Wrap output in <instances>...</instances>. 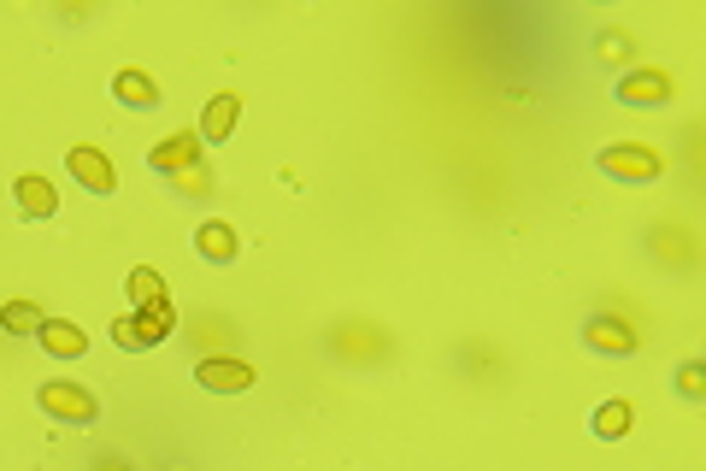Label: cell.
Returning a JSON list of instances; mask_svg holds the SVG:
<instances>
[{"label":"cell","instance_id":"1","mask_svg":"<svg viewBox=\"0 0 706 471\" xmlns=\"http://www.w3.org/2000/svg\"><path fill=\"white\" fill-rule=\"evenodd\" d=\"M41 412H48V419H60V424H95V395L83 389V383H41Z\"/></svg>","mask_w":706,"mask_h":471},{"label":"cell","instance_id":"2","mask_svg":"<svg viewBox=\"0 0 706 471\" xmlns=\"http://www.w3.org/2000/svg\"><path fill=\"white\" fill-rule=\"evenodd\" d=\"M600 171H607V177H618V183H654L666 165H659V153H654V148L618 141V148H600Z\"/></svg>","mask_w":706,"mask_h":471},{"label":"cell","instance_id":"3","mask_svg":"<svg viewBox=\"0 0 706 471\" xmlns=\"http://www.w3.org/2000/svg\"><path fill=\"white\" fill-rule=\"evenodd\" d=\"M65 165H71V177H77L89 195H112V189H119V171H112V160H107V153H95V148H71Z\"/></svg>","mask_w":706,"mask_h":471},{"label":"cell","instance_id":"4","mask_svg":"<svg viewBox=\"0 0 706 471\" xmlns=\"http://www.w3.org/2000/svg\"><path fill=\"white\" fill-rule=\"evenodd\" d=\"M195 383H200V389H212V395H241L253 383V365L248 360H200Z\"/></svg>","mask_w":706,"mask_h":471},{"label":"cell","instance_id":"5","mask_svg":"<svg viewBox=\"0 0 706 471\" xmlns=\"http://www.w3.org/2000/svg\"><path fill=\"white\" fill-rule=\"evenodd\" d=\"M12 195H18V212H24V219H53V212H60V189H53L41 171H24V177L12 183Z\"/></svg>","mask_w":706,"mask_h":471},{"label":"cell","instance_id":"6","mask_svg":"<svg viewBox=\"0 0 706 471\" xmlns=\"http://www.w3.org/2000/svg\"><path fill=\"white\" fill-rule=\"evenodd\" d=\"M618 101L624 107H666L671 101V77L666 71H630V77L618 83Z\"/></svg>","mask_w":706,"mask_h":471},{"label":"cell","instance_id":"7","mask_svg":"<svg viewBox=\"0 0 706 471\" xmlns=\"http://www.w3.org/2000/svg\"><path fill=\"white\" fill-rule=\"evenodd\" d=\"M589 348L595 354H612V360H624V354H636V331H630L624 319H607V312H600V319H589Z\"/></svg>","mask_w":706,"mask_h":471},{"label":"cell","instance_id":"8","mask_svg":"<svg viewBox=\"0 0 706 471\" xmlns=\"http://www.w3.org/2000/svg\"><path fill=\"white\" fill-rule=\"evenodd\" d=\"M148 165H153V171H165V177H177V171H189V165H200V136H189V131L165 136L160 148L148 153Z\"/></svg>","mask_w":706,"mask_h":471},{"label":"cell","instance_id":"9","mask_svg":"<svg viewBox=\"0 0 706 471\" xmlns=\"http://www.w3.org/2000/svg\"><path fill=\"white\" fill-rule=\"evenodd\" d=\"M36 342L53 354V360H83V348H89V336H83L71 319H48V324L36 331Z\"/></svg>","mask_w":706,"mask_h":471},{"label":"cell","instance_id":"10","mask_svg":"<svg viewBox=\"0 0 706 471\" xmlns=\"http://www.w3.org/2000/svg\"><path fill=\"white\" fill-rule=\"evenodd\" d=\"M236 119H241V95H212L207 112H200V141H230Z\"/></svg>","mask_w":706,"mask_h":471},{"label":"cell","instance_id":"11","mask_svg":"<svg viewBox=\"0 0 706 471\" xmlns=\"http://www.w3.org/2000/svg\"><path fill=\"white\" fill-rule=\"evenodd\" d=\"M171 331L160 319H148V312H129V319H119L112 324V342H119V348H153V342H165Z\"/></svg>","mask_w":706,"mask_h":471},{"label":"cell","instance_id":"12","mask_svg":"<svg viewBox=\"0 0 706 471\" xmlns=\"http://www.w3.org/2000/svg\"><path fill=\"white\" fill-rule=\"evenodd\" d=\"M112 95H119L124 107H160V83L148 77V71H119V83H112Z\"/></svg>","mask_w":706,"mask_h":471},{"label":"cell","instance_id":"13","mask_svg":"<svg viewBox=\"0 0 706 471\" xmlns=\"http://www.w3.org/2000/svg\"><path fill=\"white\" fill-rule=\"evenodd\" d=\"M195 248L207 253L212 265H230V260H236V231L212 219V224H200V231H195Z\"/></svg>","mask_w":706,"mask_h":471},{"label":"cell","instance_id":"14","mask_svg":"<svg viewBox=\"0 0 706 471\" xmlns=\"http://www.w3.org/2000/svg\"><path fill=\"white\" fill-rule=\"evenodd\" d=\"M124 289H129V301H136V312H153L165 301V283H160V271H153V265H136Z\"/></svg>","mask_w":706,"mask_h":471},{"label":"cell","instance_id":"15","mask_svg":"<svg viewBox=\"0 0 706 471\" xmlns=\"http://www.w3.org/2000/svg\"><path fill=\"white\" fill-rule=\"evenodd\" d=\"M41 324H48V312H41L36 301H7L0 307V331H12V336H36Z\"/></svg>","mask_w":706,"mask_h":471},{"label":"cell","instance_id":"16","mask_svg":"<svg viewBox=\"0 0 706 471\" xmlns=\"http://www.w3.org/2000/svg\"><path fill=\"white\" fill-rule=\"evenodd\" d=\"M624 431H630V401H600V407H595V436L618 442Z\"/></svg>","mask_w":706,"mask_h":471},{"label":"cell","instance_id":"17","mask_svg":"<svg viewBox=\"0 0 706 471\" xmlns=\"http://www.w3.org/2000/svg\"><path fill=\"white\" fill-rule=\"evenodd\" d=\"M677 395H683V401H701V395H706L701 360H683V365H677Z\"/></svg>","mask_w":706,"mask_h":471},{"label":"cell","instance_id":"18","mask_svg":"<svg viewBox=\"0 0 706 471\" xmlns=\"http://www.w3.org/2000/svg\"><path fill=\"white\" fill-rule=\"evenodd\" d=\"M177 189H189V195H212V177H207V165H189V171H177Z\"/></svg>","mask_w":706,"mask_h":471},{"label":"cell","instance_id":"19","mask_svg":"<svg viewBox=\"0 0 706 471\" xmlns=\"http://www.w3.org/2000/svg\"><path fill=\"white\" fill-rule=\"evenodd\" d=\"M600 60H607V65L630 60V41H624V36H600Z\"/></svg>","mask_w":706,"mask_h":471}]
</instances>
